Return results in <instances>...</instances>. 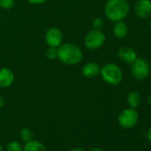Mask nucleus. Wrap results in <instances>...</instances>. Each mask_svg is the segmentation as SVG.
Returning <instances> with one entry per match:
<instances>
[{"mask_svg": "<svg viewBox=\"0 0 151 151\" xmlns=\"http://www.w3.org/2000/svg\"><path fill=\"white\" fill-rule=\"evenodd\" d=\"M107 18L112 22L123 21L130 13V5L126 0H109L104 7Z\"/></svg>", "mask_w": 151, "mask_h": 151, "instance_id": "f257e3e1", "label": "nucleus"}, {"mask_svg": "<svg viewBox=\"0 0 151 151\" xmlns=\"http://www.w3.org/2000/svg\"><path fill=\"white\" fill-rule=\"evenodd\" d=\"M58 58L66 65H76L81 61L83 52L77 45L66 43L58 47Z\"/></svg>", "mask_w": 151, "mask_h": 151, "instance_id": "f03ea898", "label": "nucleus"}, {"mask_svg": "<svg viewBox=\"0 0 151 151\" xmlns=\"http://www.w3.org/2000/svg\"><path fill=\"white\" fill-rule=\"evenodd\" d=\"M100 74L102 79L109 85L116 86L123 80V71L116 63H107L101 68Z\"/></svg>", "mask_w": 151, "mask_h": 151, "instance_id": "7ed1b4c3", "label": "nucleus"}, {"mask_svg": "<svg viewBox=\"0 0 151 151\" xmlns=\"http://www.w3.org/2000/svg\"><path fill=\"white\" fill-rule=\"evenodd\" d=\"M131 73L132 77L137 80L146 79L150 73V65L148 61L143 58L137 57L131 64Z\"/></svg>", "mask_w": 151, "mask_h": 151, "instance_id": "20e7f679", "label": "nucleus"}, {"mask_svg": "<svg viewBox=\"0 0 151 151\" xmlns=\"http://www.w3.org/2000/svg\"><path fill=\"white\" fill-rule=\"evenodd\" d=\"M139 120V113L136 109H124L118 116V124L125 129L132 128L136 125Z\"/></svg>", "mask_w": 151, "mask_h": 151, "instance_id": "39448f33", "label": "nucleus"}, {"mask_svg": "<svg viewBox=\"0 0 151 151\" xmlns=\"http://www.w3.org/2000/svg\"><path fill=\"white\" fill-rule=\"evenodd\" d=\"M105 40L106 37L101 32V30L92 29L86 34L85 37V45L88 49L97 50L104 45Z\"/></svg>", "mask_w": 151, "mask_h": 151, "instance_id": "423d86ee", "label": "nucleus"}, {"mask_svg": "<svg viewBox=\"0 0 151 151\" xmlns=\"http://www.w3.org/2000/svg\"><path fill=\"white\" fill-rule=\"evenodd\" d=\"M133 12L137 18L146 20L151 16V1L150 0H137Z\"/></svg>", "mask_w": 151, "mask_h": 151, "instance_id": "0eeeda50", "label": "nucleus"}, {"mask_svg": "<svg viewBox=\"0 0 151 151\" xmlns=\"http://www.w3.org/2000/svg\"><path fill=\"white\" fill-rule=\"evenodd\" d=\"M45 42L49 46L52 47H59L62 44L63 36L61 31L58 28H50L47 29L45 37Z\"/></svg>", "mask_w": 151, "mask_h": 151, "instance_id": "6e6552de", "label": "nucleus"}, {"mask_svg": "<svg viewBox=\"0 0 151 151\" xmlns=\"http://www.w3.org/2000/svg\"><path fill=\"white\" fill-rule=\"evenodd\" d=\"M117 56L122 61H124L127 64H132L138 57L135 50L130 46L121 47L117 51Z\"/></svg>", "mask_w": 151, "mask_h": 151, "instance_id": "1a4fd4ad", "label": "nucleus"}, {"mask_svg": "<svg viewBox=\"0 0 151 151\" xmlns=\"http://www.w3.org/2000/svg\"><path fill=\"white\" fill-rule=\"evenodd\" d=\"M14 81V74L8 68H0V87L7 88Z\"/></svg>", "mask_w": 151, "mask_h": 151, "instance_id": "9d476101", "label": "nucleus"}, {"mask_svg": "<svg viewBox=\"0 0 151 151\" xmlns=\"http://www.w3.org/2000/svg\"><path fill=\"white\" fill-rule=\"evenodd\" d=\"M100 72H101V68L99 64L95 62H89L86 64L82 69L83 76L86 78H93L97 77L100 74Z\"/></svg>", "mask_w": 151, "mask_h": 151, "instance_id": "9b49d317", "label": "nucleus"}, {"mask_svg": "<svg viewBox=\"0 0 151 151\" xmlns=\"http://www.w3.org/2000/svg\"><path fill=\"white\" fill-rule=\"evenodd\" d=\"M113 34L116 38H119V39L124 38L128 34L127 24L123 21L115 22V25L113 27Z\"/></svg>", "mask_w": 151, "mask_h": 151, "instance_id": "f8f14e48", "label": "nucleus"}, {"mask_svg": "<svg viewBox=\"0 0 151 151\" xmlns=\"http://www.w3.org/2000/svg\"><path fill=\"white\" fill-rule=\"evenodd\" d=\"M23 151H46L45 145L37 139H32L23 146Z\"/></svg>", "mask_w": 151, "mask_h": 151, "instance_id": "ddd939ff", "label": "nucleus"}, {"mask_svg": "<svg viewBox=\"0 0 151 151\" xmlns=\"http://www.w3.org/2000/svg\"><path fill=\"white\" fill-rule=\"evenodd\" d=\"M126 101H127V103H128L130 108L137 109L139 106L140 102H141V97H140V95H139V93L138 92L132 91V92H130L128 93Z\"/></svg>", "mask_w": 151, "mask_h": 151, "instance_id": "4468645a", "label": "nucleus"}, {"mask_svg": "<svg viewBox=\"0 0 151 151\" xmlns=\"http://www.w3.org/2000/svg\"><path fill=\"white\" fill-rule=\"evenodd\" d=\"M20 137L25 143H27V142L34 139V132L31 129L25 127V128L22 129V131L20 132Z\"/></svg>", "mask_w": 151, "mask_h": 151, "instance_id": "2eb2a0df", "label": "nucleus"}, {"mask_svg": "<svg viewBox=\"0 0 151 151\" xmlns=\"http://www.w3.org/2000/svg\"><path fill=\"white\" fill-rule=\"evenodd\" d=\"M4 151H23V147L19 141L13 140L6 146Z\"/></svg>", "mask_w": 151, "mask_h": 151, "instance_id": "dca6fc26", "label": "nucleus"}, {"mask_svg": "<svg viewBox=\"0 0 151 151\" xmlns=\"http://www.w3.org/2000/svg\"><path fill=\"white\" fill-rule=\"evenodd\" d=\"M45 56L48 60H55L58 58V47L49 46L45 51Z\"/></svg>", "mask_w": 151, "mask_h": 151, "instance_id": "f3484780", "label": "nucleus"}, {"mask_svg": "<svg viewBox=\"0 0 151 151\" xmlns=\"http://www.w3.org/2000/svg\"><path fill=\"white\" fill-rule=\"evenodd\" d=\"M14 6V0H0V6L5 10H10Z\"/></svg>", "mask_w": 151, "mask_h": 151, "instance_id": "a211bd4d", "label": "nucleus"}, {"mask_svg": "<svg viewBox=\"0 0 151 151\" xmlns=\"http://www.w3.org/2000/svg\"><path fill=\"white\" fill-rule=\"evenodd\" d=\"M93 29H96V30H101L102 28L104 27V21L101 19V18H95L93 21Z\"/></svg>", "mask_w": 151, "mask_h": 151, "instance_id": "6ab92c4d", "label": "nucleus"}, {"mask_svg": "<svg viewBox=\"0 0 151 151\" xmlns=\"http://www.w3.org/2000/svg\"><path fill=\"white\" fill-rule=\"evenodd\" d=\"M29 3L31 4H34V5H40V4H43L45 3L46 0H27Z\"/></svg>", "mask_w": 151, "mask_h": 151, "instance_id": "aec40b11", "label": "nucleus"}, {"mask_svg": "<svg viewBox=\"0 0 151 151\" xmlns=\"http://www.w3.org/2000/svg\"><path fill=\"white\" fill-rule=\"evenodd\" d=\"M5 104H6V100L4 99V97L0 96V108L4 107V106H5Z\"/></svg>", "mask_w": 151, "mask_h": 151, "instance_id": "412c9836", "label": "nucleus"}, {"mask_svg": "<svg viewBox=\"0 0 151 151\" xmlns=\"http://www.w3.org/2000/svg\"><path fill=\"white\" fill-rule=\"evenodd\" d=\"M147 139L150 141V143H151V127L147 130Z\"/></svg>", "mask_w": 151, "mask_h": 151, "instance_id": "4be33fe9", "label": "nucleus"}, {"mask_svg": "<svg viewBox=\"0 0 151 151\" xmlns=\"http://www.w3.org/2000/svg\"><path fill=\"white\" fill-rule=\"evenodd\" d=\"M69 151H86V150H85L84 148H81V147H77V148H73Z\"/></svg>", "mask_w": 151, "mask_h": 151, "instance_id": "5701e85b", "label": "nucleus"}, {"mask_svg": "<svg viewBox=\"0 0 151 151\" xmlns=\"http://www.w3.org/2000/svg\"><path fill=\"white\" fill-rule=\"evenodd\" d=\"M89 151H104V150L101 149V148H100V147H93V148L90 149Z\"/></svg>", "mask_w": 151, "mask_h": 151, "instance_id": "b1692460", "label": "nucleus"}, {"mask_svg": "<svg viewBox=\"0 0 151 151\" xmlns=\"http://www.w3.org/2000/svg\"><path fill=\"white\" fill-rule=\"evenodd\" d=\"M148 27H149V29H150V31H151V19H150V21H149V23H148Z\"/></svg>", "mask_w": 151, "mask_h": 151, "instance_id": "393cba45", "label": "nucleus"}, {"mask_svg": "<svg viewBox=\"0 0 151 151\" xmlns=\"http://www.w3.org/2000/svg\"><path fill=\"white\" fill-rule=\"evenodd\" d=\"M0 151H4V147L1 144H0Z\"/></svg>", "mask_w": 151, "mask_h": 151, "instance_id": "a878e982", "label": "nucleus"}, {"mask_svg": "<svg viewBox=\"0 0 151 151\" xmlns=\"http://www.w3.org/2000/svg\"><path fill=\"white\" fill-rule=\"evenodd\" d=\"M148 102L151 104V95H149V96H148Z\"/></svg>", "mask_w": 151, "mask_h": 151, "instance_id": "bb28decb", "label": "nucleus"}, {"mask_svg": "<svg viewBox=\"0 0 151 151\" xmlns=\"http://www.w3.org/2000/svg\"><path fill=\"white\" fill-rule=\"evenodd\" d=\"M150 90H151V81H150Z\"/></svg>", "mask_w": 151, "mask_h": 151, "instance_id": "cd10ccee", "label": "nucleus"}, {"mask_svg": "<svg viewBox=\"0 0 151 151\" xmlns=\"http://www.w3.org/2000/svg\"><path fill=\"white\" fill-rule=\"evenodd\" d=\"M149 65H150V67H151V60H150V64H149Z\"/></svg>", "mask_w": 151, "mask_h": 151, "instance_id": "c85d7f7f", "label": "nucleus"}, {"mask_svg": "<svg viewBox=\"0 0 151 151\" xmlns=\"http://www.w3.org/2000/svg\"><path fill=\"white\" fill-rule=\"evenodd\" d=\"M0 116H1V112H0Z\"/></svg>", "mask_w": 151, "mask_h": 151, "instance_id": "c756f323", "label": "nucleus"}, {"mask_svg": "<svg viewBox=\"0 0 151 151\" xmlns=\"http://www.w3.org/2000/svg\"><path fill=\"white\" fill-rule=\"evenodd\" d=\"M150 1H151V0H150Z\"/></svg>", "mask_w": 151, "mask_h": 151, "instance_id": "7c9ffc66", "label": "nucleus"}]
</instances>
